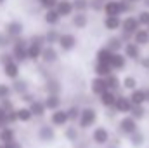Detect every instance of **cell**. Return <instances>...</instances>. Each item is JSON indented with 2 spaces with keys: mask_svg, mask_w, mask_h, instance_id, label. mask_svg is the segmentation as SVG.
<instances>
[{
  "mask_svg": "<svg viewBox=\"0 0 149 148\" xmlns=\"http://www.w3.org/2000/svg\"><path fill=\"white\" fill-rule=\"evenodd\" d=\"M109 87H108V80H106V77H95L94 80H92V92L94 94H97V96H101L102 92H106Z\"/></svg>",
  "mask_w": 149,
  "mask_h": 148,
  "instance_id": "obj_7",
  "label": "cell"
},
{
  "mask_svg": "<svg viewBox=\"0 0 149 148\" xmlns=\"http://www.w3.org/2000/svg\"><path fill=\"white\" fill-rule=\"evenodd\" d=\"M108 47L111 49L113 52H118V51H120L121 47H125V45H123V40H121V38H109V40H108Z\"/></svg>",
  "mask_w": 149,
  "mask_h": 148,
  "instance_id": "obj_32",
  "label": "cell"
},
{
  "mask_svg": "<svg viewBox=\"0 0 149 148\" xmlns=\"http://www.w3.org/2000/svg\"><path fill=\"white\" fill-rule=\"evenodd\" d=\"M43 19H45V23H47V25H56V23L61 19V14L57 12V9H47V12H45Z\"/></svg>",
  "mask_w": 149,
  "mask_h": 148,
  "instance_id": "obj_27",
  "label": "cell"
},
{
  "mask_svg": "<svg viewBox=\"0 0 149 148\" xmlns=\"http://www.w3.org/2000/svg\"><path fill=\"white\" fill-rule=\"evenodd\" d=\"M106 80H108V87L111 89V91H114V89H118L120 87V78L116 77V75H108L106 77Z\"/></svg>",
  "mask_w": 149,
  "mask_h": 148,
  "instance_id": "obj_37",
  "label": "cell"
},
{
  "mask_svg": "<svg viewBox=\"0 0 149 148\" xmlns=\"http://www.w3.org/2000/svg\"><path fill=\"white\" fill-rule=\"evenodd\" d=\"M104 12H106V16H120V14H123L121 0H108L104 4Z\"/></svg>",
  "mask_w": 149,
  "mask_h": 148,
  "instance_id": "obj_4",
  "label": "cell"
},
{
  "mask_svg": "<svg viewBox=\"0 0 149 148\" xmlns=\"http://www.w3.org/2000/svg\"><path fill=\"white\" fill-rule=\"evenodd\" d=\"M7 148H23L17 141H12V143H7Z\"/></svg>",
  "mask_w": 149,
  "mask_h": 148,
  "instance_id": "obj_51",
  "label": "cell"
},
{
  "mask_svg": "<svg viewBox=\"0 0 149 148\" xmlns=\"http://www.w3.org/2000/svg\"><path fill=\"white\" fill-rule=\"evenodd\" d=\"M9 94H10V87L5 85V84H0V99L9 98Z\"/></svg>",
  "mask_w": 149,
  "mask_h": 148,
  "instance_id": "obj_45",
  "label": "cell"
},
{
  "mask_svg": "<svg viewBox=\"0 0 149 148\" xmlns=\"http://www.w3.org/2000/svg\"><path fill=\"white\" fill-rule=\"evenodd\" d=\"M16 141V134L10 127H2L0 129V143H12Z\"/></svg>",
  "mask_w": 149,
  "mask_h": 148,
  "instance_id": "obj_22",
  "label": "cell"
},
{
  "mask_svg": "<svg viewBox=\"0 0 149 148\" xmlns=\"http://www.w3.org/2000/svg\"><path fill=\"white\" fill-rule=\"evenodd\" d=\"M102 2H106V0H102Z\"/></svg>",
  "mask_w": 149,
  "mask_h": 148,
  "instance_id": "obj_58",
  "label": "cell"
},
{
  "mask_svg": "<svg viewBox=\"0 0 149 148\" xmlns=\"http://www.w3.org/2000/svg\"><path fill=\"white\" fill-rule=\"evenodd\" d=\"M71 23H73L74 28H85L88 25V16L85 12H76L71 19Z\"/></svg>",
  "mask_w": 149,
  "mask_h": 148,
  "instance_id": "obj_21",
  "label": "cell"
},
{
  "mask_svg": "<svg viewBox=\"0 0 149 148\" xmlns=\"http://www.w3.org/2000/svg\"><path fill=\"white\" fill-rule=\"evenodd\" d=\"M92 140H94V143H97V145H108V143H109V132H108L104 127H97V129L94 131V134H92Z\"/></svg>",
  "mask_w": 149,
  "mask_h": 148,
  "instance_id": "obj_10",
  "label": "cell"
},
{
  "mask_svg": "<svg viewBox=\"0 0 149 148\" xmlns=\"http://www.w3.org/2000/svg\"><path fill=\"white\" fill-rule=\"evenodd\" d=\"M42 51H43V45L31 42V44L28 45V58H30L31 61H37V59L42 58Z\"/></svg>",
  "mask_w": 149,
  "mask_h": 148,
  "instance_id": "obj_17",
  "label": "cell"
},
{
  "mask_svg": "<svg viewBox=\"0 0 149 148\" xmlns=\"http://www.w3.org/2000/svg\"><path fill=\"white\" fill-rule=\"evenodd\" d=\"M57 40H59V33H56L54 30H50V32L45 35V44H49V45L57 44Z\"/></svg>",
  "mask_w": 149,
  "mask_h": 148,
  "instance_id": "obj_38",
  "label": "cell"
},
{
  "mask_svg": "<svg viewBox=\"0 0 149 148\" xmlns=\"http://www.w3.org/2000/svg\"><path fill=\"white\" fill-rule=\"evenodd\" d=\"M95 58H97V61H99V63H109V65H111L113 51L109 49V47H101V49L97 51Z\"/></svg>",
  "mask_w": 149,
  "mask_h": 148,
  "instance_id": "obj_19",
  "label": "cell"
},
{
  "mask_svg": "<svg viewBox=\"0 0 149 148\" xmlns=\"http://www.w3.org/2000/svg\"><path fill=\"white\" fill-rule=\"evenodd\" d=\"M130 141H132L134 147H141V145L144 143V134L139 132V131H135L134 134H130Z\"/></svg>",
  "mask_w": 149,
  "mask_h": 148,
  "instance_id": "obj_34",
  "label": "cell"
},
{
  "mask_svg": "<svg viewBox=\"0 0 149 148\" xmlns=\"http://www.w3.org/2000/svg\"><path fill=\"white\" fill-rule=\"evenodd\" d=\"M120 131L123 132V134H134L135 131H137V118H134L132 115H128V117H123L121 120H120Z\"/></svg>",
  "mask_w": 149,
  "mask_h": 148,
  "instance_id": "obj_3",
  "label": "cell"
},
{
  "mask_svg": "<svg viewBox=\"0 0 149 148\" xmlns=\"http://www.w3.org/2000/svg\"><path fill=\"white\" fill-rule=\"evenodd\" d=\"M10 61H16L12 54H7V52H3V54L0 56V65H2V66H5V65H7V63H10Z\"/></svg>",
  "mask_w": 149,
  "mask_h": 148,
  "instance_id": "obj_44",
  "label": "cell"
},
{
  "mask_svg": "<svg viewBox=\"0 0 149 148\" xmlns=\"http://www.w3.org/2000/svg\"><path fill=\"white\" fill-rule=\"evenodd\" d=\"M137 18H139V23L142 26H149V11H141Z\"/></svg>",
  "mask_w": 149,
  "mask_h": 148,
  "instance_id": "obj_40",
  "label": "cell"
},
{
  "mask_svg": "<svg viewBox=\"0 0 149 148\" xmlns=\"http://www.w3.org/2000/svg\"><path fill=\"white\" fill-rule=\"evenodd\" d=\"M141 65H142L146 70H149V58H144V59H141Z\"/></svg>",
  "mask_w": 149,
  "mask_h": 148,
  "instance_id": "obj_50",
  "label": "cell"
},
{
  "mask_svg": "<svg viewBox=\"0 0 149 148\" xmlns=\"http://www.w3.org/2000/svg\"><path fill=\"white\" fill-rule=\"evenodd\" d=\"M99 98H101V103L104 106H114V103H116V94L113 92L111 89H108L106 92H102Z\"/></svg>",
  "mask_w": 149,
  "mask_h": 148,
  "instance_id": "obj_25",
  "label": "cell"
},
{
  "mask_svg": "<svg viewBox=\"0 0 149 148\" xmlns=\"http://www.w3.org/2000/svg\"><path fill=\"white\" fill-rule=\"evenodd\" d=\"M2 106H3V108H5L7 111L12 110V103H10V101H9L7 98H5V99H2Z\"/></svg>",
  "mask_w": 149,
  "mask_h": 148,
  "instance_id": "obj_48",
  "label": "cell"
},
{
  "mask_svg": "<svg viewBox=\"0 0 149 148\" xmlns=\"http://www.w3.org/2000/svg\"><path fill=\"white\" fill-rule=\"evenodd\" d=\"M73 5H74V11H78V12H85V9L90 7V2H88V0H74Z\"/></svg>",
  "mask_w": 149,
  "mask_h": 148,
  "instance_id": "obj_36",
  "label": "cell"
},
{
  "mask_svg": "<svg viewBox=\"0 0 149 148\" xmlns=\"http://www.w3.org/2000/svg\"><path fill=\"white\" fill-rule=\"evenodd\" d=\"M113 68L109 63H99L97 61V65H95V75L97 77H108V75L113 73Z\"/></svg>",
  "mask_w": 149,
  "mask_h": 148,
  "instance_id": "obj_24",
  "label": "cell"
},
{
  "mask_svg": "<svg viewBox=\"0 0 149 148\" xmlns=\"http://www.w3.org/2000/svg\"><path fill=\"white\" fill-rule=\"evenodd\" d=\"M70 120V117H68V111L66 110H54V113H52V124L54 125H64L66 122Z\"/></svg>",
  "mask_w": 149,
  "mask_h": 148,
  "instance_id": "obj_15",
  "label": "cell"
},
{
  "mask_svg": "<svg viewBox=\"0 0 149 148\" xmlns=\"http://www.w3.org/2000/svg\"><path fill=\"white\" fill-rule=\"evenodd\" d=\"M144 5H146V7H149V0H144Z\"/></svg>",
  "mask_w": 149,
  "mask_h": 148,
  "instance_id": "obj_53",
  "label": "cell"
},
{
  "mask_svg": "<svg viewBox=\"0 0 149 148\" xmlns=\"http://www.w3.org/2000/svg\"><path fill=\"white\" fill-rule=\"evenodd\" d=\"M42 59L45 63H54L57 59V51L52 47V45H45L43 51H42Z\"/></svg>",
  "mask_w": 149,
  "mask_h": 148,
  "instance_id": "obj_18",
  "label": "cell"
},
{
  "mask_svg": "<svg viewBox=\"0 0 149 148\" xmlns=\"http://www.w3.org/2000/svg\"><path fill=\"white\" fill-rule=\"evenodd\" d=\"M57 44L61 45L63 51H71V49H74V45H76V37L71 35V33H63V35H59Z\"/></svg>",
  "mask_w": 149,
  "mask_h": 148,
  "instance_id": "obj_6",
  "label": "cell"
},
{
  "mask_svg": "<svg viewBox=\"0 0 149 148\" xmlns=\"http://www.w3.org/2000/svg\"><path fill=\"white\" fill-rule=\"evenodd\" d=\"M123 51H125V56L127 58H130V59H139L141 58V45L139 44H132V42H127L125 44V47H123Z\"/></svg>",
  "mask_w": 149,
  "mask_h": 148,
  "instance_id": "obj_9",
  "label": "cell"
},
{
  "mask_svg": "<svg viewBox=\"0 0 149 148\" xmlns=\"http://www.w3.org/2000/svg\"><path fill=\"white\" fill-rule=\"evenodd\" d=\"M135 85H137V80H135L134 77H127V78L123 80V87H125V89H132V91H134Z\"/></svg>",
  "mask_w": 149,
  "mask_h": 148,
  "instance_id": "obj_41",
  "label": "cell"
},
{
  "mask_svg": "<svg viewBox=\"0 0 149 148\" xmlns=\"http://www.w3.org/2000/svg\"><path fill=\"white\" fill-rule=\"evenodd\" d=\"M16 113H17V120H21V122H28L33 117L30 108H19V110H16Z\"/></svg>",
  "mask_w": 149,
  "mask_h": 148,
  "instance_id": "obj_30",
  "label": "cell"
},
{
  "mask_svg": "<svg viewBox=\"0 0 149 148\" xmlns=\"http://www.w3.org/2000/svg\"><path fill=\"white\" fill-rule=\"evenodd\" d=\"M125 58H127V56H123V54H120V52H113L111 66L114 70H121V68L125 66Z\"/></svg>",
  "mask_w": 149,
  "mask_h": 148,
  "instance_id": "obj_29",
  "label": "cell"
},
{
  "mask_svg": "<svg viewBox=\"0 0 149 148\" xmlns=\"http://www.w3.org/2000/svg\"><path fill=\"white\" fill-rule=\"evenodd\" d=\"M2 127H3V125H2V124H0V129H2Z\"/></svg>",
  "mask_w": 149,
  "mask_h": 148,
  "instance_id": "obj_56",
  "label": "cell"
},
{
  "mask_svg": "<svg viewBox=\"0 0 149 148\" xmlns=\"http://www.w3.org/2000/svg\"><path fill=\"white\" fill-rule=\"evenodd\" d=\"M0 124H2V125L7 124V110H5L2 105H0Z\"/></svg>",
  "mask_w": 149,
  "mask_h": 148,
  "instance_id": "obj_46",
  "label": "cell"
},
{
  "mask_svg": "<svg viewBox=\"0 0 149 148\" xmlns=\"http://www.w3.org/2000/svg\"><path fill=\"white\" fill-rule=\"evenodd\" d=\"M141 23H139V18H134V16H128L121 21V30L127 32V33H135L137 30H141Z\"/></svg>",
  "mask_w": 149,
  "mask_h": 148,
  "instance_id": "obj_5",
  "label": "cell"
},
{
  "mask_svg": "<svg viewBox=\"0 0 149 148\" xmlns=\"http://www.w3.org/2000/svg\"><path fill=\"white\" fill-rule=\"evenodd\" d=\"M130 115H132L134 118H142V117L146 115V110H144L142 105H134V108L130 110Z\"/></svg>",
  "mask_w": 149,
  "mask_h": 148,
  "instance_id": "obj_35",
  "label": "cell"
},
{
  "mask_svg": "<svg viewBox=\"0 0 149 148\" xmlns=\"http://www.w3.org/2000/svg\"><path fill=\"white\" fill-rule=\"evenodd\" d=\"M130 101H132L134 105H144V103H148L146 89H134L132 94H130Z\"/></svg>",
  "mask_w": 149,
  "mask_h": 148,
  "instance_id": "obj_14",
  "label": "cell"
},
{
  "mask_svg": "<svg viewBox=\"0 0 149 148\" xmlns=\"http://www.w3.org/2000/svg\"><path fill=\"white\" fill-rule=\"evenodd\" d=\"M5 33L10 35L12 38L21 37V33H23V23H21V21H10V23L5 26Z\"/></svg>",
  "mask_w": 149,
  "mask_h": 148,
  "instance_id": "obj_12",
  "label": "cell"
},
{
  "mask_svg": "<svg viewBox=\"0 0 149 148\" xmlns=\"http://www.w3.org/2000/svg\"><path fill=\"white\" fill-rule=\"evenodd\" d=\"M114 108L121 113H127L134 108V103L130 101V98H125V96H118L116 98V103H114Z\"/></svg>",
  "mask_w": 149,
  "mask_h": 148,
  "instance_id": "obj_11",
  "label": "cell"
},
{
  "mask_svg": "<svg viewBox=\"0 0 149 148\" xmlns=\"http://www.w3.org/2000/svg\"><path fill=\"white\" fill-rule=\"evenodd\" d=\"M97 120V113L94 108H83L81 110V115H80V127L81 129H88L95 124Z\"/></svg>",
  "mask_w": 149,
  "mask_h": 148,
  "instance_id": "obj_2",
  "label": "cell"
},
{
  "mask_svg": "<svg viewBox=\"0 0 149 148\" xmlns=\"http://www.w3.org/2000/svg\"><path fill=\"white\" fill-rule=\"evenodd\" d=\"M12 85H14V91H16L17 94H21V96L28 91V85H26V82H24V80H17V78H16V82H14Z\"/></svg>",
  "mask_w": 149,
  "mask_h": 148,
  "instance_id": "obj_33",
  "label": "cell"
},
{
  "mask_svg": "<svg viewBox=\"0 0 149 148\" xmlns=\"http://www.w3.org/2000/svg\"><path fill=\"white\" fill-rule=\"evenodd\" d=\"M134 42L139 44V45H146L149 44V30L148 28H141L134 33Z\"/></svg>",
  "mask_w": 149,
  "mask_h": 148,
  "instance_id": "obj_20",
  "label": "cell"
},
{
  "mask_svg": "<svg viewBox=\"0 0 149 148\" xmlns=\"http://www.w3.org/2000/svg\"><path fill=\"white\" fill-rule=\"evenodd\" d=\"M3 2H5V0H0V5H2V4H3Z\"/></svg>",
  "mask_w": 149,
  "mask_h": 148,
  "instance_id": "obj_55",
  "label": "cell"
},
{
  "mask_svg": "<svg viewBox=\"0 0 149 148\" xmlns=\"http://www.w3.org/2000/svg\"><path fill=\"white\" fill-rule=\"evenodd\" d=\"M38 2H40V5L45 7V9H56V5H57L59 0H38Z\"/></svg>",
  "mask_w": 149,
  "mask_h": 148,
  "instance_id": "obj_43",
  "label": "cell"
},
{
  "mask_svg": "<svg viewBox=\"0 0 149 148\" xmlns=\"http://www.w3.org/2000/svg\"><path fill=\"white\" fill-rule=\"evenodd\" d=\"M66 138L74 143V141L78 140V131H76L74 127H68V129H66Z\"/></svg>",
  "mask_w": 149,
  "mask_h": 148,
  "instance_id": "obj_42",
  "label": "cell"
},
{
  "mask_svg": "<svg viewBox=\"0 0 149 148\" xmlns=\"http://www.w3.org/2000/svg\"><path fill=\"white\" fill-rule=\"evenodd\" d=\"M68 117H70V120H76V118H80V115H81V110L74 105V106H71V108H68Z\"/></svg>",
  "mask_w": 149,
  "mask_h": 148,
  "instance_id": "obj_39",
  "label": "cell"
},
{
  "mask_svg": "<svg viewBox=\"0 0 149 148\" xmlns=\"http://www.w3.org/2000/svg\"><path fill=\"white\" fill-rule=\"evenodd\" d=\"M12 56H14V59L17 61V63H23V61H26V59H30L28 58V45H26V42L23 40V38H16L14 40V49H12Z\"/></svg>",
  "mask_w": 149,
  "mask_h": 148,
  "instance_id": "obj_1",
  "label": "cell"
},
{
  "mask_svg": "<svg viewBox=\"0 0 149 148\" xmlns=\"http://www.w3.org/2000/svg\"><path fill=\"white\" fill-rule=\"evenodd\" d=\"M9 37H10V35H5V33L0 35V47H7V45L10 44V42H9Z\"/></svg>",
  "mask_w": 149,
  "mask_h": 148,
  "instance_id": "obj_47",
  "label": "cell"
},
{
  "mask_svg": "<svg viewBox=\"0 0 149 148\" xmlns=\"http://www.w3.org/2000/svg\"><path fill=\"white\" fill-rule=\"evenodd\" d=\"M30 110H31V113L35 115V117H42L43 113H45V110H47V106H45V103L43 101H33V103H30Z\"/></svg>",
  "mask_w": 149,
  "mask_h": 148,
  "instance_id": "obj_28",
  "label": "cell"
},
{
  "mask_svg": "<svg viewBox=\"0 0 149 148\" xmlns=\"http://www.w3.org/2000/svg\"><path fill=\"white\" fill-rule=\"evenodd\" d=\"M128 2H132V4H135V2H141V0H128Z\"/></svg>",
  "mask_w": 149,
  "mask_h": 148,
  "instance_id": "obj_54",
  "label": "cell"
},
{
  "mask_svg": "<svg viewBox=\"0 0 149 148\" xmlns=\"http://www.w3.org/2000/svg\"><path fill=\"white\" fill-rule=\"evenodd\" d=\"M45 91H47V94H59L61 85H59L56 80H49V82L45 84Z\"/></svg>",
  "mask_w": 149,
  "mask_h": 148,
  "instance_id": "obj_31",
  "label": "cell"
},
{
  "mask_svg": "<svg viewBox=\"0 0 149 148\" xmlns=\"http://www.w3.org/2000/svg\"><path fill=\"white\" fill-rule=\"evenodd\" d=\"M38 138H40L42 141H45V143L54 141V138H56L54 127H50V125H43V127H40V131H38Z\"/></svg>",
  "mask_w": 149,
  "mask_h": 148,
  "instance_id": "obj_13",
  "label": "cell"
},
{
  "mask_svg": "<svg viewBox=\"0 0 149 148\" xmlns=\"http://www.w3.org/2000/svg\"><path fill=\"white\" fill-rule=\"evenodd\" d=\"M23 98H24V101H28V103H33V101H35V96H31V94H28V92H24Z\"/></svg>",
  "mask_w": 149,
  "mask_h": 148,
  "instance_id": "obj_49",
  "label": "cell"
},
{
  "mask_svg": "<svg viewBox=\"0 0 149 148\" xmlns=\"http://www.w3.org/2000/svg\"><path fill=\"white\" fill-rule=\"evenodd\" d=\"M57 12L61 14V18H66V16H71L74 11V5L71 0H59L57 5H56Z\"/></svg>",
  "mask_w": 149,
  "mask_h": 148,
  "instance_id": "obj_8",
  "label": "cell"
},
{
  "mask_svg": "<svg viewBox=\"0 0 149 148\" xmlns=\"http://www.w3.org/2000/svg\"><path fill=\"white\" fill-rule=\"evenodd\" d=\"M104 26H106L108 30H118V28H121V19H120V16H106Z\"/></svg>",
  "mask_w": 149,
  "mask_h": 148,
  "instance_id": "obj_26",
  "label": "cell"
},
{
  "mask_svg": "<svg viewBox=\"0 0 149 148\" xmlns=\"http://www.w3.org/2000/svg\"><path fill=\"white\" fill-rule=\"evenodd\" d=\"M146 98H148V103H149V89H146Z\"/></svg>",
  "mask_w": 149,
  "mask_h": 148,
  "instance_id": "obj_52",
  "label": "cell"
},
{
  "mask_svg": "<svg viewBox=\"0 0 149 148\" xmlns=\"http://www.w3.org/2000/svg\"><path fill=\"white\" fill-rule=\"evenodd\" d=\"M45 103V106H47V110H57L59 108V105H61V99H59V94H47V99L43 101Z\"/></svg>",
  "mask_w": 149,
  "mask_h": 148,
  "instance_id": "obj_23",
  "label": "cell"
},
{
  "mask_svg": "<svg viewBox=\"0 0 149 148\" xmlns=\"http://www.w3.org/2000/svg\"><path fill=\"white\" fill-rule=\"evenodd\" d=\"M3 73H5V77L16 80V78L19 77V65H17V61H10V63H7V65L3 66Z\"/></svg>",
  "mask_w": 149,
  "mask_h": 148,
  "instance_id": "obj_16",
  "label": "cell"
},
{
  "mask_svg": "<svg viewBox=\"0 0 149 148\" xmlns=\"http://www.w3.org/2000/svg\"><path fill=\"white\" fill-rule=\"evenodd\" d=\"M146 28H148V30H149V26H146Z\"/></svg>",
  "mask_w": 149,
  "mask_h": 148,
  "instance_id": "obj_57",
  "label": "cell"
}]
</instances>
